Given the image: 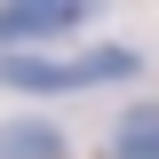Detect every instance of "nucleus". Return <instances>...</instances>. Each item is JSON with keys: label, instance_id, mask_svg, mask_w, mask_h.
I'll list each match as a JSON object with an SVG mask.
<instances>
[{"label": "nucleus", "instance_id": "nucleus-1", "mask_svg": "<svg viewBox=\"0 0 159 159\" xmlns=\"http://www.w3.org/2000/svg\"><path fill=\"white\" fill-rule=\"evenodd\" d=\"M143 72L135 48H88V56H0V88H24V96H72V88H103V80Z\"/></svg>", "mask_w": 159, "mask_h": 159}, {"label": "nucleus", "instance_id": "nucleus-2", "mask_svg": "<svg viewBox=\"0 0 159 159\" xmlns=\"http://www.w3.org/2000/svg\"><path fill=\"white\" fill-rule=\"evenodd\" d=\"M80 8H88V0H0V40H24V56H32V40L72 32Z\"/></svg>", "mask_w": 159, "mask_h": 159}, {"label": "nucleus", "instance_id": "nucleus-3", "mask_svg": "<svg viewBox=\"0 0 159 159\" xmlns=\"http://www.w3.org/2000/svg\"><path fill=\"white\" fill-rule=\"evenodd\" d=\"M111 159H159V103H135L111 127Z\"/></svg>", "mask_w": 159, "mask_h": 159}, {"label": "nucleus", "instance_id": "nucleus-4", "mask_svg": "<svg viewBox=\"0 0 159 159\" xmlns=\"http://www.w3.org/2000/svg\"><path fill=\"white\" fill-rule=\"evenodd\" d=\"M0 159H64V143H56V127L16 119V127H0Z\"/></svg>", "mask_w": 159, "mask_h": 159}]
</instances>
